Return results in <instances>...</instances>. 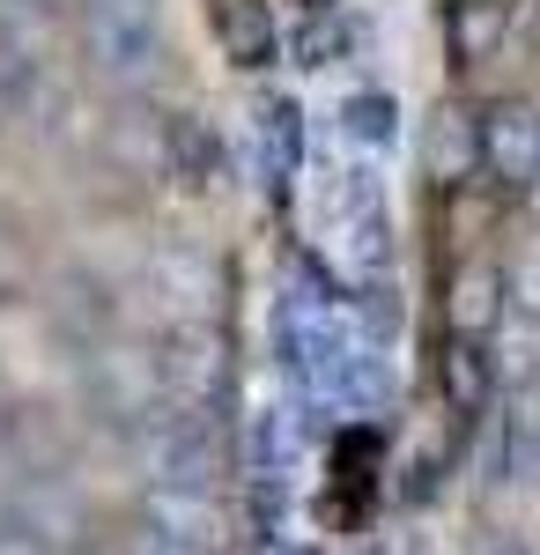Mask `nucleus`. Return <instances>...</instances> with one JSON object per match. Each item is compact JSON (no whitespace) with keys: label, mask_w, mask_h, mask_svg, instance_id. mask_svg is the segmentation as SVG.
Instances as JSON below:
<instances>
[{"label":"nucleus","mask_w":540,"mask_h":555,"mask_svg":"<svg viewBox=\"0 0 540 555\" xmlns=\"http://www.w3.org/2000/svg\"><path fill=\"white\" fill-rule=\"evenodd\" d=\"M164 164L178 171V185H215L222 178V133L201 112H178L164 127Z\"/></svg>","instance_id":"nucleus-7"},{"label":"nucleus","mask_w":540,"mask_h":555,"mask_svg":"<svg viewBox=\"0 0 540 555\" xmlns=\"http://www.w3.org/2000/svg\"><path fill=\"white\" fill-rule=\"evenodd\" d=\"M474 555H526V548H518L511 533H481V548H474Z\"/></svg>","instance_id":"nucleus-14"},{"label":"nucleus","mask_w":540,"mask_h":555,"mask_svg":"<svg viewBox=\"0 0 540 555\" xmlns=\"http://www.w3.org/2000/svg\"><path fill=\"white\" fill-rule=\"evenodd\" d=\"M333 127H340V149L363 156V164H385V156L408 141V127H400V96H393V89H348L340 112H333Z\"/></svg>","instance_id":"nucleus-6"},{"label":"nucleus","mask_w":540,"mask_h":555,"mask_svg":"<svg viewBox=\"0 0 540 555\" xmlns=\"http://www.w3.org/2000/svg\"><path fill=\"white\" fill-rule=\"evenodd\" d=\"M82 52L104 82L149 89L170 67V23L156 0H82Z\"/></svg>","instance_id":"nucleus-1"},{"label":"nucleus","mask_w":540,"mask_h":555,"mask_svg":"<svg viewBox=\"0 0 540 555\" xmlns=\"http://www.w3.org/2000/svg\"><path fill=\"white\" fill-rule=\"evenodd\" d=\"M141 526H156L185 548L222 555L230 541V512H222V489H193V481H149L141 489Z\"/></svg>","instance_id":"nucleus-4"},{"label":"nucleus","mask_w":540,"mask_h":555,"mask_svg":"<svg viewBox=\"0 0 540 555\" xmlns=\"http://www.w3.org/2000/svg\"><path fill=\"white\" fill-rule=\"evenodd\" d=\"M518 304H526V311H533V319H540V259H533V267H526V282H518Z\"/></svg>","instance_id":"nucleus-13"},{"label":"nucleus","mask_w":540,"mask_h":555,"mask_svg":"<svg viewBox=\"0 0 540 555\" xmlns=\"http://www.w3.org/2000/svg\"><path fill=\"white\" fill-rule=\"evenodd\" d=\"M497 319H503V267L466 259V267L452 274V326H459V341H481Z\"/></svg>","instance_id":"nucleus-8"},{"label":"nucleus","mask_w":540,"mask_h":555,"mask_svg":"<svg viewBox=\"0 0 540 555\" xmlns=\"http://www.w3.org/2000/svg\"><path fill=\"white\" fill-rule=\"evenodd\" d=\"M445 385H452V400L466 415H481V400H489V363H481L474 341H459L452 356H445Z\"/></svg>","instance_id":"nucleus-10"},{"label":"nucleus","mask_w":540,"mask_h":555,"mask_svg":"<svg viewBox=\"0 0 540 555\" xmlns=\"http://www.w3.org/2000/svg\"><path fill=\"white\" fill-rule=\"evenodd\" d=\"M208 30H215L222 60H230L237 75L274 67V52H282V23H274L267 0H208Z\"/></svg>","instance_id":"nucleus-5"},{"label":"nucleus","mask_w":540,"mask_h":555,"mask_svg":"<svg viewBox=\"0 0 540 555\" xmlns=\"http://www.w3.org/2000/svg\"><path fill=\"white\" fill-rule=\"evenodd\" d=\"M126 555H208V548H185V541H170V533H156V526H141V533L126 541Z\"/></svg>","instance_id":"nucleus-12"},{"label":"nucleus","mask_w":540,"mask_h":555,"mask_svg":"<svg viewBox=\"0 0 540 555\" xmlns=\"http://www.w3.org/2000/svg\"><path fill=\"white\" fill-rule=\"evenodd\" d=\"M503 23H511V0H452V52L474 67L503 44Z\"/></svg>","instance_id":"nucleus-9"},{"label":"nucleus","mask_w":540,"mask_h":555,"mask_svg":"<svg viewBox=\"0 0 540 555\" xmlns=\"http://www.w3.org/2000/svg\"><path fill=\"white\" fill-rule=\"evenodd\" d=\"M474 141H481V171L497 178L503 193H533L540 185V104L533 96H497L474 119Z\"/></svg>","instance_id":"nucleus-3"},{"label":"nucleus","mask_w":540,"mask_h":555,"mask_svg":"<svg viewBox=\"0 0 540 555\" xmlns=\"http://www.w3.org/2000/svg\"><path fill=\"white\" fill-rule=\"evenodd\" d=\"M141 467L149 481H193V489H215L222 481V437H215L208 408H185V400H164V408H149L141 423Z\"/></svg>","instance_id":"nucleus-2"},{"label":"nucleus","mask_w":540,"mask_h":555,"mask_svg":"<svg viewBox=\"0 0 540 555\" xmlns=\"http://www.w3.org/2000/svg\"><path fill=\"white\" fill-rule=\"evenodd\" d=\"M511 467L526 474V489H540V415L518 429V444H511Z\"/></svg>","instance_id":"nucleus-11"}]
</instances>
